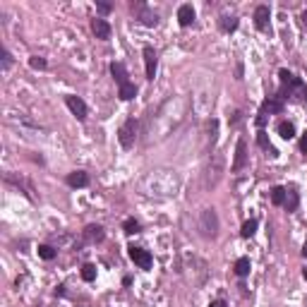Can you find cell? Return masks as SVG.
Listing matches in <instances>:
<instances>
[{
  "label": "cell",
  "mask_w": 307,
  "mask_h": 307,
  "mask_svg": "<svg viewBox=\"0 0 307 307\" xmlns=\"http://www.w3.org/2000/svg\"><path fill=\"white\" fill-rule=\"evenodd\" d=\"M279 82H281V89H279L276 96H279L281 101H293V103H303V101H307V84L300 80V77H295L293 72L281 70Z\"/></svg>",
  "instance_id": "6da1fadb"
},
{
  "label": "cell",
  "mask_w": 307,
  "mask_h": 307,
  "mask_svg": "<svg viewBox=\"0 0 307 307\" xmlns=\"http://www.w3.org/2000/svg\"><path fill=\"white\" fill-rule=\"evenodd\" d=\"M240 120H242V113H233V120H230V125H238Z\"/></svg>",
  "instance_id": "f546056e"
},
{
  "label": "cell",
  "mask_w": 307,
  "mask_h": 307,
  "mask_svg": "<svg viewBox=\"0 0 307 307\" xmlns=\"http://www.w3.org/2000/svg\"><path fill=\"white\" fill-rule=\"evenodd\" d=\"M92 31L96 34V39H101V41H108L110 39V24H108L106 19H101V17H96V19H92Z\"/></svg>",
  "instance_id": "7c38bea8"
},
{
  "label": "cell",
  "mask_w": 307,
  "mask_h": 307,
  "mask_svg": "<svg viewBox=\"0 0 307 307\" xmlns=\"http://www.w3.org/2000/svg\"><path fill=\"white\" fill-rule=\"evenodd\" d=\"M303 257L307 259V242H305V247H303Z\"/></svg>",
  "instance_id": "d6a6232c"
},
{
  "label": "cell",
  "mask_w": 307,
  "mask_h": 307,
  "mask_svg": "<svg viewBox=\"0 0 307 307\" xmlns=\"http://www.w3.org/2000/svg\"><path fill=\"white\" fill-rule=\"evenodd\" d=\"M269 19H271L269 5H259L254 10V27L259 29V31H269Z\"/></svg>",
  "instance_id": "30bf717a"
},
{
  "label": "cell",
  "mask_w": 307,
  "mask_h": 307,
  "mask_svg": "<svg viewBox=\"0 0 307 307\" xmlns=\"http://www.w3.org/2000/svg\"><path fill=\"white\" fill-rule=\"evenodd\" d=\"M118 139H120L122 149H132L134 147V139H137V120H134V118H127V120L120 125V130H118Z\"/></svg>",
  "instance_id": "277c9868"
},
{
  "label": "cell",
  "mask_w": 307,
  "mask_h": 307,
  "mask_svg": "<svg viewBox=\"0 0 307 307\" xmlns=\"http://www.w3.org/2000/svg\"><path fill=\"white\" fill-rule=\"evenodd\" d=\"M247 163V142L245 139H238V147H235V161H233V171H242Z\"/></svg>",
  "instance_id": "4fadbf2b"
},
{
  "label": "cell",
  "mask_w": 307,
  "mask_h": 307,
  "mask_svg": "<svg viewBox=\"0 0 307 307\" xmlns=\"http://www.w3.org/2000/svg\"><path fill=\"white\" fill-rule=\"evenodd\" d=\"M279 134L283 137V139H293V137H295V127H293V122L281 120V122H279Z\"/></svg>",
  "instance_id": "ffe728a7"
},
{
  "label": "cell",
  "mask_w": 307,
  "mask_h": 307,
  "mask_svg": "<svg viewBox=\"0 0 307 307\" xmlns=\"http://www.w3.org/2000/svg\"><path fill=\"white\" fill-rule=\"evenodd\" d=\"M67 185L70 187H87L89 185V175L84 173V171H72V173L67 175Z\"/></svg>",
  "instance_id": "2e32d148"
},
{
  "label": "cell",
  "mask_w": 307,
  "mask_h": 307,
  "mask_svg": "<svg viewBox=\"0 0 307 307\" xmlns=\"http://www.w3.org/2000/svg\"><path fill=\"white\" fill-rule=\"evenodd\" d=\"M110 75H113V80L118 84V89L132 84V82H130V75H127V67L122 65V63H110Z\"/></svg>",
  "instance_id": "9c48e42d"
},
{
  "label": "cell",
  "mask_w": 307,
  "mask_h": 307,
  "mask_svg": "<svg viewBox=\"0 0 307 307\" xmlns=\"http://www.w3.org/2000/svg\"><path fill=\"white\" fill-rule=\"evenodd\" d=\"M29 65L34 67V70H46V67H48V63H46V58H39V55H31V58H29Z\"/></svg>",
  "instance_id": "484cf974"
},
{
  "label": "cell",
  "mask_w": 307,
  "mask_h": 307,
  "mask_svg": "<svg viewBox=\"0 0 307 307\" xmlns=\"http://www.w3.org/2000/svg\"><path fill=\"white\" fill-rule=\"evenodd\" d=\"M200 230L204 238H216V230H218V216L214 209H204L200 216Z\"/></svg>",
  "instance_id": "3957f363"
},
{
  "label": "cell",
  "mask_w": 307,
  "mask_h": 307,
  "mask_svg": "<svg viewBox=\"0 0 307 307\" xmlns=\"http://www.w3.org/2000/svg\"><path fill=\"white\" fill-rule=\"evenodd\" d=\"M39 257H41V259H46V262H51V259L55 257V250L51 247V245H41V247H39Z\"/></svg>",
  "instance_id": "d4e9b609"
},
{
  "label": "cell",
  "mask_w": 307,
  "mask_h": 307,
  "mask_svg": "<svg viewBox=\"0 0 307 307\" xmlns=\"http://www.w3.org/2000/svg\"><path fill=\"white\" fill-rule=\"evenodd\" d=\"M300 19H303V24H305V27H307V10H305V12H303V14H300Z\"/></svg>",
  "instance_id": "1f68e13d"
},
{
  "label": "cell",
  "mask_w": 307,
  "mask_h": 307,
  "mask_svg": "<svg viewBox=\"0 0 307 307\" xmlns=\"http://www.w3.org/2000/svg\"><path fill=\"white\" fill-rule=\"evenodd\" d=\"M257 144H259V147L264 149V151H267V154L271 156V159H276V156H279V151H276V149H274V144L269 142L267 130H259V132H257Z\"/></svg>",
  "instance_id": "9a60e30c"
},
{
  "label": "cell",
  "mask_w": 307,
  "mask_h": 307,
  "mask_svg": "<svg viewBox=\"0 0 307 307\" xmlns=\"http://www.w3.org/2000/svg\"><path fill=\"white\" fill-rule=\"evenodd\" d=\"M139 221H134V218H127L125 223H122V230L127 233V235H134V233H139Z\"/></svg>",
  "instance_id": "603a6c76"
},
{
  "label": "cell",
  "mask_w": 307,
  "mask_h": 307,
  "mask_svg": "<svg viewBox=\"0 0 307 307\" xmlns=\"http://www.w3.org/2000/svg\"><path fill=\"white\" fill-rule=\"evenodd\" d=\"M283 108H286V101H281L279 96H269L267 101L262 103L259 108V115H257V125H259V130H264V125H267V115L269 113H283Z\"/></svg>",
  "instance_id": "7a4b0ae2"
},
{
  "label": "cell",
  "mask_w": 307,
  "mask_h": 307,
  "mask_svg": "<svg viewBox=\"0 0 307 307\" xmlns=\"http://www.w3.org/2000/svg\"><path fill=\"white\" fill-rule=\"evenodd\" d=\"M82 279L89 281V283L96 281V267H94V264H84V267H82Z\"/></svg>",
  "instance_id": "cb8c5ba5"
},
{
  "label": "cell",
  "mask_w": 307,
  "mask_h": 307,
  "mask_svg": "<svg viewBox=\"0 0 307 307\" xmlns=\"http://www.w3.org/2000/svg\"><path fill=\"white\" fill-rule=\"evenodd\" d=\"M156 67H159L156 51H154L151 46H147V48H144V70H147V80L149 82H154V77H156Z\"/></svg>",
  "instance_id": "ba28073f"
},
{
  "label": "cell",
  "mask_w": 307,
  "mask_h": 307,
  "mask_svg": "<svg viewBox=\"0 0 307 307\" xmlns=\"http://www.w3.org/2000/svg\"><path fill=\"white\" fill-rule=\"evenodd\" d=\"M132 12L137 14V19H139L144 27H156V24H159V14L154 12V10H149L144 2H137V5H132Z\"/></svg>",
  "instance_id": "8992f818"
},
{
  "label": "cell",
  "mask_w": 307,
  "mask_h": 307,
  "mask_svg": "<svg viewBox=\"0 0 307 307\" xmlns=\"http://www.w3.org/2000/svg\"><path fill=\"white\" fill-rule=\"evenodd\" d=\"M127 254H130V259H132L134 264H137L139 269H144V271H149V269L154 267V257H151V252L142 250V247L130 245V247H127Z\"/></svg>",
  "instance_id": "5b68a950"
},
{
  "label": "cell",
  "mask_w": 307,
  "mask_h": 307,
  "mask_svg": "<svg viewBox=\"0 0 307 307\" xmlns=\"http://www.w3.org/2000/svg\"><path fill=\"white\" fill-rule=\"evenodd\" d=\"M178 22H180V27H192L195 24V10H192V5H180L178 7Z\"/></svg>",
  "instance_id": "5bb4252c"
},
{
  "label": "cell",
  "mask_w": 307,
  "mask_h": 307,
  "mask_svg": "<svg viewBox=\"0 0 307 307\" xmlns=\"http://www.w3.org/2000/svg\"><path fill=\"white\" fill-rule=\"evenodd\" d=\"M96 10L101 14H108L110 10H113V5H108V2H96Z\"/></svg>",
  "instance_id": "83f0119b"
},
{
  "label": "cell",
  "mask_w": 307,
  "mask_h": 307,
  "mask_svg": "<svg viewBox=\"0 0 307 307\" xmlns=\"http://www.w3.org/2000/svg\"><path fill=\"white\" fill-rule=\"evenodd\" d=\"M254 233H257V221L254 218H250V221H245L240 228V235L242 238H252Z\"/></svg>",
  "instance_id": "7402d4cb"
},
{
  "label": "cell",
  "mask_w": 307,
  "mask_h": 307,
  "mask_svg": "<svg viewBox=\"0 0 307 307\" xmlns=\"http://www.w3.org/2000/svg\"><path fill=\"white\" fill-rule=\"evenodd\" d=\"M235 274L240 276V279H245L247 274H250V269H252V264H250V257H240L238 262H235Z\"/></svg>",
  "instance_id": "d6986e66"
},
{
  "label": "cell",
  "mask_w": 307,
  "mask_h": 307,
  "mask_svg": "<svg viewBox=\"0 0 307 307\" xmlns=\"http://www.w3.org/2000/svg\"><path fill=\"white\" fill-rule=\"evenodd\" d=\"M300 151H303V154L307 156V132L303 134V139H300Z\"/></svg>",
  "instance_id": "f1b7e54d"
},
{
  "label": "cell",
  "mask_w": 307,
  "mask_h": 307,
  "mask_svg": "<svg viewBox=\"0 0 307 307\" xmlns=\"http://www.w3.org/2000/svg\"><path fill=\"white\" fill-rule=\"evenodd\" d=\"M271 202L276 204V206H283L286 204V187L276 185L274 190H271Z\"/></svg>",
  "instance_id": "44dd1931"
},
{
  "label": "cell",
  "mask_w": 307,
  "mask_h": 307,
  "mask_svg": "<svg viewBox=\"0 0 307 307\" xmlns=\"http://www.w3.org/2000/svg\"><path fill=\"white\" fill-rule=\"evenodd\" d=\"M10 65H12V55H10V51L2 48V70H7Z\"/></svg>",
  "instance_id": "4316f807"
},
{
  "label": "cell",
  "mask_w": 307,
  "mask_h": 307,
  "mask_svg": "<svg viewBox=\"0 0 307 307\" xmlns=\"http://www.w3.org/2000/svg\"><path fill=\"white\" fill-rule=\"evenodd\" d=\"M303 276H305V281H307V267H305V269H303Z\"/></svg>",
  "instance_id": "836d02e7"
},
{
  "label": "cell",
  "mask_w": 307,
  "mask_h": 307,
  "mask_svg": "<svg viewBox=\"0 0 307 307\" xmlns=\"http://www.w3.org/2000/svg\"><path fill=\"white\" fill-rule=\"evenodd\" d=\"M238 24H240V22H238V17H233V14H230V17H228V14H223V17L218 19V27H221V31H223V34L235 31V29H238Z\"/></svg>",
  "instance_id": "ac0fdd59"
},
{
  "label": "cell",
  "mask_w": 307,
  "mask_h": 307,
  "mask_svg": "<svg viewBox=\"0 0 307 307\" xmlns=\"http://www.w3.org/2000/svg\"><path fill=\"white\" fill-rule=\"evenodd\" d=\"M298 204H300V197H298L295 187H286V204H283V209L286 211H295Z\"/></svg>",
  "instance_id": "e0dca14e"
},
{
  "label": "cell",
  "mask_w": 307,
  "mask_h": 307,
  "mask_svg": "<svg viewBox=\"0 0 307 307\" xmlns=\"http://www.w3.org/2000/svg\"><path fill=\"white\" fill-rule=\"evenodd\" d=\"M209 307H228V305H226V300H214Z\"/></svg>",
  "instance_id": "4dcf8cb0"
},
{
  "label": "cell",
  "mask_w": 307,
  "mask_h": 307,
  "mask_svg": "<svg viewBox=\"0 0 307 307\" xmlns=\"http://www.w3.org/2000/svg\"><path fill=\"white\" fill-rule=\"evenodd\" d=\"M103 228L99 226V223H92V226H87L84 230H82V238H84V242H89V245H94V242H101L103 240Z\"/></svg>",
  "instance_id": "8fae6325"
},
{
  "label": "cell",
  "mask_w": 307,
  "mask_h": 307,
  "mask_svg": "<svg viewBox=\"0 0 307 307\" xmlns=\"http://www.w3.org/2000/svg\"><path fill=\"white\" fill-rule=\"evenodd\" d=\"M65 103H67V108L72 110V115L77 118V120H87V103L82 101L80 96H72V94H67L65 96Z\"/></svg>",
  "instance_id": "52a82bcc"
}]
</instances>
